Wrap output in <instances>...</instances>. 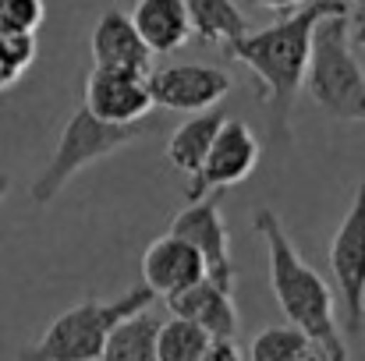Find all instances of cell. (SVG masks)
Segmentation results:
<instances>
[{
  "instance_id": "21",
  "label": "cell",
  "mask_w": 365,
  "mask_h": 361,
  "mask_svg": "<svg viewBox=\"0 0 365 361\" xmlns=\"http://www.w3.org/2000/svg\"><path fill=\"white\" fill-rule=\"evenodd\" d=\"M36 61L32 36H0V89L14 85Z\"/></svg>"
},
{
  "instance_id": "12",
  "label": "cell",
  "mask_w": 365,
  "mask_h": 361,
  "mask_svg": "<svg viewBox=\"0 0 365 361\" xmlns=\"http://www.w3.org/2000/svg\"><path fill=\"white\" fill-rule=\"evenodd\" d=\"M89 53H93V68H124L138 75L153 71V53L121 7H107L96 18L89 32Z\"/></svg>"
},
{
  "instance_id": "26",
  "label": "cell",
  "mask_w": 365,
  "mask_h": 361,
  "mask_svg": "<svg viewBox=\"0 0 365 361\" xmlns=\"http://www.w3.org/2000/svg\"><path fill=\"white\" fill-rule=\"evenodd\" d=\"M7 188H11V177H7V174H0V202L7 199Z\"/></svg>"
},
{
  "instance_id": "9",
  "label": "cell",
  "mask_w": 365,
  "mask_h": 361,
  "mask_svg": "<svg viewBox=\"0 0 365 361\" xmlns=\"http://www.w3.org/2000/svg\"><path fill=\"white\" fill-rule=\"evenodd\" d=\"M170 234L185 238L202 255V266H206L210 280H217L220 287L235 291L238 273H235V258H231V231H227L224 213H220V192L188 202L170 220Z\"/></svg>"
},
{
  "instance_id": "19",
  "label": "cell",
  "mask_w": 365,
  "mask_h": 361,
  "mask_svg": "<svg viewBox=\"0 0 365 361\" xmlns=\"http://www.w3.org/2000/svg\"><path fill=\"white\" fill-rule=\"evenodd\" d=\"M309 347H312V340H309L298 326H291V323H284V326H266V330H259V333L252 337L248 361H302Z\"/></svg>"
},
{
  "instance_id": "3",
  "label": "cell",
  "mask_w": 365,
  "mask_h": 361,
  "mask_svg": "<svg viewBox=\"0 0 365 361\" xmlns=\"http://www.w3.org/2000/svg\"><path fill=\"white\" fill-rule=\"evenodd\" d=\"M309 100L341 124H365V71L355 57L348 4L327 11L316 21L309 68H305Z\"/></svg>"
},
{
  "instance_id": "16",
  "label": "cell",
  "mask_w": 365,
  "mask_h": 361,
  "mask_svg": "<svg viewBox=\"0 0 365 361\" xmlns=\"http://www.w3.org/2000/svg\"><path fill=\"white\" fill-rule=\"evenodd\" d=\"M224 117L227 114L213 107V110L192 114L185 124H178L174 135L167 138V159H170V167L192 177L202 167V159H206V152H210V145L217 138V127L224 124Z\"/></svg>"
},
{
  "instance_id": "6",
  "label": "cell",
  "mask_w": 365,
  "mask_h": 361,
  "mask_svg": "<svg viewBox=\"0 0 365 361\" xmlns=\"http://www.w3.org/2000/svg\"><path fill=\"white\" fill-rule=\"evenodd\" d=\"M330 269H334V283L341 294V308H344V330L351 337H362L365 330V174L351 195V206L337 227V234L330 238Z\"/></svg>"
},
{
  "instance_id": "11",
  "label": "cell",
  "mask_w": 365,
  "mask_h": 361,
  "mask_svg": "<svg viewBox=\"0 0 365 361\" xmlns=\"http://www.w3.org/2000/svg\"><path fill=\"white\" fill-rule=\"evenodd\" d=\"M163 301H167L170 315L202 326L213 340H235V333H238V305H235V291L220 287V283L210 280V276L188 283L185 291L167 294Z\"/></svg>"
},
{
  "instance_id": "23",
  "label": "cell",
  "mask_w": 365,
  "mask_h": 361,
  "mask_svg": "<svg viewBox=\"0 0 365 361\" xmlns=\"http://www.w3.org/2000/svg\"><path fill=\"white\" fill-rule=\"evenodd\" d=\"M252 7H262V11H277V14H284V11H294V7H302L305 0H248Z\"/></svg>"
},
{
  "instance_id": "10",
  "label": "cell",
  "mask_w": 365,
  "mask_h": 361,
  "mask_svg": "<svg viewBox=\"0 0 365 361\" xmlns=\"http://www.w3.org/2000/svg\"><path fill=\"white\" fill-rule=\"evenodd\" d=\"M86 110L107 124L145 120L153 110L145 75L124 68H93L86 78Z\"/></svg>"
},
{
  "instance_id": "20",
  "label": "cell",
  "mask_w": 365,
  "mask_h": 361,
  "mask_svg": "<svg viewBox=\"0 0 365 361\" xmlns=\"http://www.w3.org/2000/svg\"><path fill=\"white\" fill-rule=\"evenodd\" d=\"M46 18L43 0H0V36H32Z\"/></svg>"
},
{
  "instance_id": "17",
  "label": "cell",
  "mask_w": 365,
  "mask_h": 361,
  "mask_svg": "<svg viewBox=\"0 0 365 361\" xmlns=\"http://www.w3.org/2000/svg\"><path fill=\"white\" fill-rule=\"evenodd\" d=\"M156 330H160V319L149 308L124 315L107 333L100 361H156Z\"/></svg>"
},
{
  "instance_id": "15",
  "label": "cell",
  "mask_w": 365,
  "mask_h": 361,
  "mask_svg": "<svg viewBox=\"0 0 365 361\" xmlns=\"http://www.w3.org/2000/svg\"><path fill=\"white\" fill-rule=\"evenodd\" d=\"M192 36L206 46H231L252 32L248 14L238 7V0H185Z\"/></svg>"
},
{
  "instance_id": "27",
  "label": "cell",
  "mask_w": 365,
  "mask_h": 361,
  "mask_svg": "<svg viewBox=\"0 0 365 361\" xmlns=\"http://www.w3.org/2000/svg\"><path fill=\"white\" fill-rule=\"evenodd\" d=\"M351 4H359V7H362V14H365V0H351Z\"/></svg>"
},
{
  "instance_id": "8",
  "label": "cell",
  "mask_w": 365,
  "mask_h": 361,
  "mask_svg": "<svg viewBox=\"0 0 365 361\" xmlns=\"http://www.w3.org/2000/svg\"><path fill=\"white\" fill-rule=\"evenodd\" d=\"M149 100L160 110H178V114H202L213 110L231 89V75L213 68V64H170V68H153L145 75Z\"/></svg>"
},
{
  "instance_id": "24",
  "label": "cell",
  "mask_w": 365,
  "mask_h": 361,
  "mask_svg": "<svg viewBox=\"0 0 365 361\" xmlns=\"http://www.w3.org/2000/svg\"><path fill=\"white\" fill-rule=\"evenodd\" d=\"M351 39L359 43L365 50V14H359V18H351Z\"/></svg>"
},
{
  "instance_id": "5",
  "label": "cell",
  "mask_w": 365,
  "mask_h": 361,
  "mask_svg": "<svg viewBox=\"0 0 365 361\" xmlns=\"http://www.w3.org/2000/svg\"><path fill=\"white\" fill-rule=\"evenodd\" d=\"M142 135H145L142 120H138V124H107V120L93 117L86 107L75 110L71 117L64 120V127H61V138H57L53 156L46 159V167H43L39 177L32 181L29 199H32L36 206H50V202L64 192V184H68L71 177H78L86 167H93V163L114 156L118 149L131 145V142L142 138Z\"/></svg>"
},
{
  "instance_id": "25",
  "label": "cell",
  "mask_w": 365,
  "mask_h": 361,
  "mask_svg": "<svg viewBox=\"0 0 365 361\" xmlns=\"http://www.w3.org/2000/svg\"><path fill=\"white\" fill-rule=\"evenodd\" d=\"M302 361H334V358H330V355H323L319 347H309V351H305V358H302Z\"/></svg>"
},
{
  "instance_id": "2",
  "label": "cell",
  "mask_w": 365,
  "mask_h": 361,
  "mask_svg": "<svg viewBox=\"0 0 365 361\" xmlns=\"http://www.w3.org/2000/svg\"><path fill=\"white\" fill-rule=\"evenodd\" d=\"M255 231L269 251V287L284 319L298 326L323 355H330L334 361H348V344L337 326V301L330 283L298 255L284 220L269 206L255 209Z\"/></svg>"
},
{
  "instance_id": "4",
  "label": "cell",
  "mask_w": 365,
  "mask_h": 361,
  "mask_svg": "<svg viewBox=\"0 0 365 361\" xmlns=\"http://www.w3.org/2000/svg\"><path fill=\"white\" fill-rule=\"evenodd\" d=\"M153 301H156V294L145 283L124 291L110 301L86 298L75 308L61 312L43 330V337L18 355V361H100L107 333L121 323L124 315L153 308Z\"/></svg>"
},
{
  "instance_id": "18",
  "label": "cell",
  "mask_w": 365,
  "mask_h": 361,
  "mask_svg": "<svg viewBox=\"0 0 365 361\" xmlns=\"http://www.w3.org/2000/svg\"><path fill=\"white\" fill-rule=\"evenodd\" d=\"M210 333L188 319L170 315L156 330V361H199V355L210 347Z\"/></svg>"
},
{
  "instance_id": "13",
  "label": "cell",
  "mask_w": 365,
  "mask_h": 361,
  "mask_svg": "<svg viewBox=\"0 0 365 361\" xmlns=\"http://www.w3.org/2000/svg\"><path fill=\"white\" fill-rule=\"evenodd\" d=\"M206 276V266H202V255L178 234H163L156 238L145 255H142V283L156 294V298H167L174 291H185L188 283L202 280Z\"/></svg>"
},
{
  "instance_id": "7",
  "label": "cell",
  "mask_w": 365,
  "mask_h": 361,
  "mask_svg": "<svg viewBox=\"0 0 365 361\" xmlns=\"http://www.w3.org/2000/svg\"><path fill=\"white\" fill-rule=\"evenodd\" d=\"M259 138L245 120L224 117V124L217 127V138L202 159V167L192 174L188 184V202L213 195V192H227L235 184H242L245 177H252V170L259 167Z\"/></svg>"
},
{
  "instance_id": "22",
  "label": "cell",
  "mask_w": 365,
  "mask_h": 361,
  "mask_svg": "<svg viewBox=\"0 0 365 361\" xmlns=\"http://www.w3.org/2000/svg\"><path fill=\"white\" fill-rule=\"evenodd\" d=\"M199 361H245L235 340H210V347L199 355Z\"/></svg>"
},
{
  "instance_id": "14",
  "label": "cell",
  "mask_w": 365,
  "mask_h": 361,
  "mask_svg": "<svg viewBox=\"0 0 365 361\" xmlns=\"http://www.w3.org/2000/svg\"><path fill=\"white\" fill-rule=\"evenodd\" d=\"M128 18H131L135 32L142 36V43L149 46L153 57L181 50L192 36L185 0H135Z\"/></svg>"
},
{
  "instance_id": "1",
  "label": "cell",
  "mask_w": 365,
  "mask_h": 361,
  "mask_svg": "<svg viewBox=\"0 0 365 361\" xmlns=\"http://www.w3.org/2000/svg\"><path fill=\"white\" fill-rule=\"evenodd\" d=\"M334 7H344V0H312L305 7L287 11L280 21H273L259 32H248L238 43L224 46V57L238 61L252 71L269 127L280 138H287V131H291V114H294V103H298V93L305 82L316 21Z\"/></svg>"
}]
</instances>
